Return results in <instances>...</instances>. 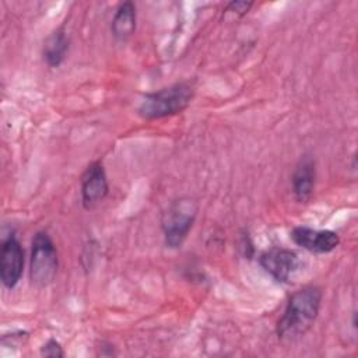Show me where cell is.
Instances as JSON below:
<instances>
[{"label": "cell", "instance_id": "obj_10", "mask_svg": "<svg viewBox=\"0 0 358 358\" xmlns=\"http://www.w3.org/2000/svg\"><path fill=\"white\" fill-rule=\"evenodd\" d=\"M136 21H137V14H136L134 3L133 1L120 3L112 18V24H110L112 35L119 41H126L134 34Z\"/></svg>", "mask_w": 358, "mask_h": 358}, {"label": "cell", "instance_id": "obj_1", "mask_svg": "<svg viewBox=\"0 0 358 358\" xmlns=\"http://www.w3.org/2000/svg\"><path fill=\"white\" fill-rule=\"evenodd\" d=\"M322 303V289L306 285L295 291L277 322V336L282 341H294L303 336L315 323Z\"/></svg>", "mask_w": 358, "mask_h": 358}, {"label": "cell", "instance_id": "obj_5", "mask_svg": "<svg viewBox=\"0 0 358 358\" xmlns=\"http://www.w3.org/2000/svg\"><path fill=\"white\" fill-rule=\"evenodd\" d=\"M259 263L278 282H289L301 267L298 253L285 248H270L264 250L259 257Z\"/></svg>", "mask_w": 358, "mask_h": 358}, {"label": "cell", "instance_id": "obj_9", "mask_svg": "<svg viewBox=\"0 0 358 358\" xmlns=\"http://www.w3.org/2000/svg\"><path fill=\"white\" fill-rule=\"evenodd\" d=\"M292 193L298 203H308L315 192L316 164L310 155H303L296 164L292 176Z\"/></svg>", "mask_w": 358, "mask_h": 358}, {"label": "cell", "instance_id": "obj_4", "mask_svg": "<svg viewBox=\"0 0 358 358\" xmlns=\"http://www.w3.org/2000/svg\"><path fill=\"white\" fill-rule=\"evenodd\" d=\"M31 246L29 280L38 288L48 287L53 282L57 274V249L52 238L45 231H39L34 235Z\"/></svg>", "mask_w": 358, "mask_h": 358}, {"label": "cell", "instance_id": "obj_7", "mask_svg": "<svg viewBox=\"0 0 358 358\" xmlns=\"http://www.w3.org/2000/svg\"><path fill=\"white\" fill-rule=\"evenodd\" d=\"M81 203L91 210L99 204L109 193V183L101 161L91 162L81 175Z\"/></svg>", "mask_w": 358, "mask_h": 358}, {"label": "cell", "instance_id": "obj_8", "mask_svg": "<svg viewBox=\"0 0 358 358\" xmlns=\"http://www.w3.org/2000/svg\"><path fill=\"white\" fill-rule=\"evenodd\" d=\"M291 239L299 248L312 253H329L340 245V236L330 229H313L309 227H295Z\"/></svg>", "mask_w": 358, "mask_h": 358}, {"label": "cell", "instance_id": "obj_6", "mask_svg": "<svg viewBox=\"0 0 358 358\" xmlns=\"http://www.w3.org/2000/svg\"><path fill=\"white\" fill-rule=\"evenodd\" d=\"M24 270V249L14 234H10L1 243L0 280L3 285L13 289L21 280Z\"/></svg>", "mask_w": 358, "mask_h": 358}, {"label": "cell", "instance_id": "obj_11", "mask_svg": "<svg viewBox=\"0 0 358 358\" xmlns=\"http://www.w3.org/2000/svg\"><path fill=\"white\" fill-rule=\"evenodd\" d=\"M69 36L64 28H57L53 31L48 39L45 41L43 46V60L49 67H59L69 52Z\"/></svg>", "mask_w": 358, "mask_h": 358}, {"label": "cell", "instance_id": "obj_13", "mask_svg": "<svg viewBox=\"0 0 358 358\" xmlns=\"http://www.w3.org/2000/svg\"><path fill=\"white\" fill-rule=\"evenodd\" d=\"M253 6V1H229L227 6H225V11H229V13H234V14H238L239 17H243L249 10L250 7Z\"/></svg>", "mask_w": 358, "mask_h": 358}, {"label": "cell", "instance_id": "obj_2", "mask_svg": "<svg viewBox=\"0 0 358 358\" xmlns=\"http://www.w3.org/2000/svg\"><path fill=\"white\" fill-rule=\"evenodd\" d=\"M194 92L196 88L192 81H180L158 91L144 94L137 108V113L145 120L180 113L190 105Z\"/></svg>", "mask_w": 358, "mask_h": 358}, {"label": "cell", "instance_id": "obj_12", "mask_svg": "<svg viewBox=\"0 0 358 358\" xmlns=\"http://www.w3.org/2000/svg\"><path fill=\"white\" fill-rule=\"evenodd\" d=\"M41 354L43 357H50V358H60V357L64 355L60 343L55 338H50L43 344V347L41 350Z\"/></svg>", "mask_w": 358, "mask_h": 358}, {"label": "cell", "instance_id": "obj_3", "mask_svg": "<svg viewBox=\"0 0 358 358\" xmlns=\"http://www.w3.org/2000/svg\"><path fill=\"white\" fill-rule=\"evenodd\" d=\"M197 211L199 206L190 197L176 199L169 204L161 220L166 248L176 249L182 246L194 224Z\"/></svg>", "mask_w": 358, "mask_h": 358}]
</instances>
